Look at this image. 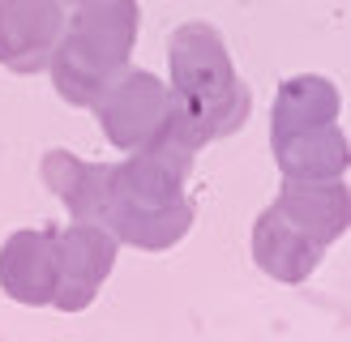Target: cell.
Here are the masks:
<instances>
[{
	"instance_id": "obj_1",
	"label": "cell",
	"mask_w": 351,
	"mask_h": 342,
	"mask_svg": "<svg viewBox=\"0 0 351 342\" xmlns=\"http://www.w3.org/2000/svg\"><path fill=\"white\" fill-rule=\"evenodd\" d=\"M193 154L167 124L146 146L129 150L125 163H112V201L108 227L120 244L137 252H167L193 227V201L184 193Z\"/></svg>"
},
{
	"instance_id": "obj_2",
	"label": "cell",
	"mask_w": 351,
	"mask_h": 342,
	"mask_svg": "<svg viewBox=\"0 0 351 342\" xmlns=\"http://www.w3.org/2000/svg\"><path fill=\"white\" fill-rule=\"evenodd\" d=\"M167 68H171V77H167V90H171L167 129L193 154L210 142L236 137L249 124L253 94L240 81L223 34L210 22H184V26L171 30Z\"/></svg>"
},
{
	"instance_id": "obj_3",
	"label": "cell",
	"mask_w": 351,
	"mask_h": 342,
	"mask_svg": "<svg viewBox=\"0 0 351 342\" xmlns=\"http://www.w3.org/2000/svg\"><path fill=\"white\" fill-rule=\"evenodd\" d=\"M137 0H82L47 60L56 94L69 107H90L108 86L129 68L137 47Z\"/></svg>"
},
{
	"instance_id": "obj_4",
	"label": "cell",
	"mask_w": 351,
	"mask_h": 342,
	"mask_svg": "<svg viewBox=\"0 0 351 342\" xmlns=\"http://www.w3.org/2000/svg\"><path fill=\"white\" fill-rule=\"evenodd\" d=\"M90 107H95L99 129L112 146L137 150L150 137L163 133L167 116H171V90L163 77L146 73V68H125Z\"/></svg>"
},
{
	"instance_id": "obj_5",
	"label": "cell",
	"mask_w": 351,
	"mask_h": 342,
	"mask_svg": "<svg viewBox=\"0 0 351 342\" xmlns=\"http://www.w3.org/2000/svg\"><path fill=\"white\" fill-rule=\"evenodd\" d=\"M116 252L120 239L103 222L73 218L64 231H56V295H51V308H60V313L90 308L116 265Z\"/></svg>"
},
{
	"instance_id": "obj_6",
	"label": "cell",
	"mask_w": 351,
	"mask_h": 342,
	"mask_svg": "<svg viewBox=\"0 0 351 342\" xmlns=\"http://www.w3.org/2000/svg\"><path fill=\"white\" fill-rule=\"evenodd\" d=\"M69 13L60 0H0V68L43 73L64 34Z\"/></svg>"
},
{
	"instance_id": "obj_7",
	"label": "cell",
	"mask_w": 351,
	"mask_h": 342,
	"mask_svg": "<svg viewBox=\"0 0 351 342\" xmlns=\"http://www.w3.org/2000/svg\"><path fill=\"white\" fill-rule=\"evenodd\" d=\"M56 231L60 227H22L0 244V291L13 304H51L56 295Z\"/></svg>"
},
{
	"instance_id": "obj_8",
	"label": "cell",
	"mask_w": 351,
	"mask_h": 342,
	"mask_svg": "<svg viewBox=\"0 0 351 342\" xmlns=\"http://www.w3.org/2000/svg\"><path fill=\"white\" fill-rule=\"evenodd\" d=\"M326 256V244H317L313 235H304L295 222H287L283 214L266 205L253 222V261L261 274H270L283 287H300L308 274H317Z\"/></svg>"
},
{
	"instance_id": "obj_9",
	"label": "cell",
	"mask_w": 351,
	"mask_h": 342,
	"mask_svg": "<svg viewBox=\"0 0 351 342\" xmlns=\"http://www.w3.org/2000/svg\"><path fill=\"white\" fill-rule=\"evenodd\" d=\"M274 210L326 248L335 239H343L351 227V193L343 176L339 180H283Z\"/></svg>"
},
{
	"instance_id": "obj_10",
	"label": "cell",
	"mask_w": 351,
	"mask_h": 342,
	"mask_svg": "<svg viewBox=\"0 0 351 342\" xmlns=\"http://www.w3.org/2000/svg\"><path fill=\"white\" fill-rule=\"evenodd\" d=\"M39 176L51 197L82 222H103L112 201V163H86L69 150H47L39 159Z\"/></svg>"
},
{
	"instance_id": "obj_11",
	"label": "cell",
	"mask_w": 351,
	"mask_h": 342,
	"mask_svg": "<svg viewBox=\"0 0 351 342\" xmlns=\"http://www.w3.org/2000/svg\"><path fill=\"white\" fill-rule=\"evenodd\" d=\"M339 111H343V94L330 77H317V73L287 77L270 107V137H291V133H308L322 124H339Z\"/></svg>"
},
{
	"instance_id": "obj_12",
	"label": "cell",
	"mask_w": 351,
	"mask_h": 342,
	"mask_svg": "<svg viewBox=\"0 0 351 342\" xmlns=\"http://www.w3.org/2000/svg\"><path fill=\"white\" fill-rule=\"evenodd\" d=\"M274 163L283 171V180H339L351 150H347V133L339 124H322L308 133H291V137H270Z\"/></svg>"
},
{
	"instance_id": "obj_13",
	"label": "cell",
	"mask_w": 351,
	"mask_h": 342,
	"mask_svg": "<svg viewBox=\"0 0 351 342\" xmlns=\"http://www.w3.org/2000/svg\"><path fill=\"white\" fill-rule=\"evenodd\" d=\"M60 5H64V9H69V5H82V0H60Z\"/></svg>"
}]
</instances>
